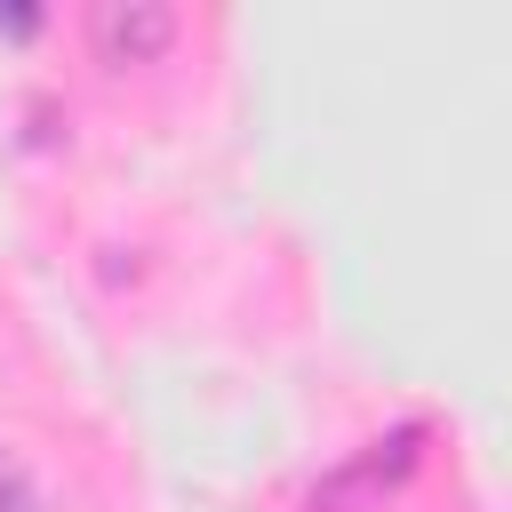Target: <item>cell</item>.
I'll list each match as a JSON object with an SVG mask.
<instances>
[{
  "mask_svg": "<svg viewBox=\"0 0 512 512\" xmlns=\"http://www.w3.org/2000/svg\"><path fill=\"white\" fill-rule=\"evenodd\" d=\"M0 464H16V456H8V448H0Z\"/></svg>",
  "mask_w": 512,
  "mask_h": 512,
  "instance_id": "3957f363",
  "label": "cell"
},
{
  "mask_svg": "<svg viewBox=\"0 0 512 512\" xmlns=\"http://www.w3.org/2000/svg\"><path fill=\"white\" fill-rule=\"evenodd\" d=\"M0 512H48V496L32 488L24 464H0Z\"/></svg>",
  "mask_w": 512,
  "mask_h": 512,
  "instance_id": "7a4b0ae2",
  "label": "cell"
},
{
  "mask_svg": "<svg viewBox=\"0 0 512 512\" xmlns=\"http://www.w3.org/2000/svg\"><path fill=\"white\" fill-rule=\"evenodd\" d=\"M88 40H96L104 64H152L176 40V8L168 0H96L88 8Z\"/></svg>",
  "mask_w": 512,
  "mask_h": 512,
  "instance_id": "6da1fadb",
  "label": "cell"
}]
</instances>
